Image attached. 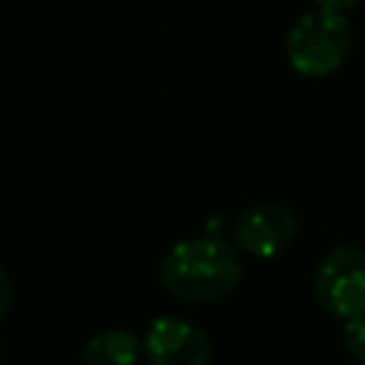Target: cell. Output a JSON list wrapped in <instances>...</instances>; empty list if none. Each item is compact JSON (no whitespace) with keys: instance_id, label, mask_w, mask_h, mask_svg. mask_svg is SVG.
<instances>
[{"instance_id":"obj_1","label":"cell","mask_w":365,"mask_h":365,"mask_svg":"<svg viewBox=\"0 0 365 365\" xmlns=\"http://www.w3.org/2000/svg\"><path fill=\"white\" fill-rule=\"evenodd\" d=\"M240 257L217 234H200L171 245L160 262V285L180 302H214L237 288Z\"/></svg>"},{"instance_id":"obj_2","label":"cell","mask_w":365,"mask_h":365,"mask_svg":"<svg viewBox=\"0 0 365 365\" xmlns=\"http://www.w3.org/2000/svg\"><path fill=\"white\" fill-rule=\"evenodd\" d=\"M354 31L345 11L311 9L288 31L285 54L297 74L302 77H328L342 68L351 54Z\"/></svg>"},{"instance_id":"obj_3","label":"cell","mask_w":365,"mask_h":365,"mask_svg":"<svg viewBox=\"0 0 365 365\" xmlns=\"http://www.w3.org/2000/svg\"><path fill=\"white\" fill-rule=\"evenodd\" d=\"M317 297L334 317L351 319L365 314V248H331L317 268Z\"/></svg>"},{"instance_id":"obj_4","label":"cell","mask_w":365,"mask_h":365,"mask_svg":"<svg viewBox=\"0 0 365 365\" xmlns=\"http://www.w3.org/2000/svg\"><path fill=\"white\" fill-rule=\"evenodd\" d=\"M297 231H299V222L288 205L257 202L237 217L231 228V240L240 251L257 259H268V257L282 254L297 240Z\"/></svg>"},{"instance_id":"obj_5","label":"cell","mask_w":365,"mask_h":365,"mask_svg":"<svg viewBox=\"0 0 365 365\" xmlns=\"http://www.w3.org/2000/svg\"><path fill=\"white\" fill-rule=\"evenodd\" d=\"M143 351L151 365H211V339L182 317H160L145 328Z\"/></svg>"},{"instance_id":"obj_6","label":"cell","mask_w":365,"mask_h":365,"mask_svg":"<svg viewBox=\"0 0 365 365\" xmlns=\"http://www.w3.org/2000/svg\"><path fill=\"white\" fill-rule=\"evenodd\" d=\"M143 351V342L128 328H103L97 331L86 348V365H134Z\"/></svg>"},{"instance_id":"obj_7","label":"cell","mask_w":365,"mask_h":365,"mask_svg":"<svg viewBox=\"0 0 365 365\" xmlns=\"http://www.w3.org/2000/svg\"><path fill=\"white\" fill-rule=\"evenodd\" d=\"M342 345H345V351H348L356 362H362V365H365V314L351 317V319L345 322Z\"/></svg>"},{"instance_id":"obj_8","label":"cell","mask_w":365,"mask_h":365,"mask_svg":"<svg viewBox=\"0 0 365 365\" xmlns=\"http://www.w3.org/2000/svg\"><path fill=\"white\" fill-rule=\"evenodd\" d=\"M9 305H11V279H9V274L0 268V317L9 311Z\"/></svg>"},{"instance_id":"obj_9","label":"cell","mask_w":365,"mask_h":365,"mask_svg":"<svg viewBox=\"0 0 365 365\" xmlns=\"http://www.w3.org/2000/svg\"><path fill=\"white\" fill-rule=\"evenodd\" d=\"M319 9H331V11H351L356 9L362 0H314Z\"/></svg>"}]
</instances>
